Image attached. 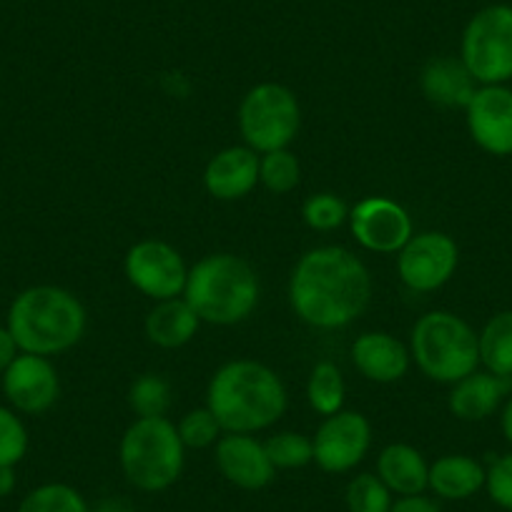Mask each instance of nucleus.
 <instances>
[{"instance_id": "7c9ffc66", "label": "nucleus", "mask_w": 512, "mask_h": 512, "mask_svg": "<svg viewBox=\"0 0 512 512\" xmlns=\"http://www.w3.org/2000/svg\"><path fill=\"white\" fill-rule=\"evenodd\" d=\"M302 216L309 229L332 231L337 226H342L344 221H349V209L337 194L322 191V194H314L304 201Z\"/></svg>"}, {"instance_id": "f257e3e1", "label": "nucleus", "mask_w": 512, "mask_h": 512, "mask_svg": "<svg viewBox=\"0 0 512 512\" xmlns=\"http://www.w3.org/2000/svg\"><path fill=\"white\" fill-rule=\"evenodd\" d=\"M372 299V277L344 246L307 251L289 279V304L314 329H342L362 317Z\"/></svg>"}, {"instance_id": "c9c22d12", "label": "nucleus", "mask_w": 512, "mask_h": 512, "mask_svg": "<svg viewBox=\"0 0 512 512\" xmlns=\"http://www.w3.org/2000/svg\"><path fill=\"white\" fill-rule=\"evenodd\" d=\"M91 512H136V507L131 505V500L126 497H101L96 505H91Z\"/></svg>"}, {"instance_id": "e433bc0d", "label": "nucleus", "mask_w": 512, "mask_h": 512, "mask_svg": "<svg viewBox=\"0 0 512 512\" xmlns=\"http://www.w3.org/2000/svg\"><path fill=\"white\" fill-rule=\"evenodd\" d=\"M16 467H8V465H0V497H8L13 495L16 490Z\"/></svg>"}, {"instance_id": "5701e85b", "label": "nucleus", "mask_w": 512, "mask_h": 512, "mask_svg": "<svg viewBox=\"0 0 512 512\" xmlns=\"http://www.w3.org/2000/svg\"><path fill=\"white\" fill-rule=\"evenodd\" d=\"M480 364L497 377L512 379V309L497 312L477 334Z\"/></svg>"}, {"instance_id": "c85d7f7f", "label": "nucleus", "mask_w": 512, "mask_h": 512, "mask_svg": "<svg viewBox=\"0 0 512 512\" xmlns=\"http://www.w3.org/2000/svg\"><path fill=\"white\" fill-rule=\"evenodd\" d=\"M267 455L277 470H299L314 462V445L312 437L302 432H277L264 442Z\"/></svg>"}, {"instance_id": "aec40b11", "label": "nucleus", "mask_w": 512, "mask_h": 512, "mask_svg": "<svg viewBox=\"0 0 512 512\" xmlns=\"http://www.w3.org/2000/svg\"><path fill=\"white\" fill-rule=\"evenodd\" d=\"M427 475H430V465L425 455L407 442H392L379 452L377 477L390 487L392 495H425Z\"/></svg>"}, {"instance_id": "473e14b6", "label": "nucleus", "mask_w": 512, "mask_h": 512, "mask_svg": "<svg viewBox=\"0 0 512 512\" xmlns=\"http://www.w3.org/2000/svg\"><path fill=\"white\" fill-rule=\"evenodd\" d=\"M485 490L497 507L512 512V452L497 457L487 467Z\"/></svg>"}, {"instance_id": "7ed1b4c3", "label": "nucleus", "mask_w": 512, "mask_h": 512, "mask_svg": "<svg viewBox=\"0 0 512 512\" xmlns=\"http://www.w3.org/2000/svg\"><path fill=\"white\" fill-rule=\"evenodd\" d=\"M86 324V309L76 294L53 284H38L13 299L6 327L21 352L53 357L76 347L86 334Z\"/></svg>"}, {"instance_id": "2eb2a0df", "label": "nucleus", "mask_w": 512, "mask_h": 512, "mask_svg": "<svg viewBox=\"0 0 512 512\" xmlns=\"http://www.w3.org/2000/svg\"><path fill=\"white\" fill-rule=\"evenodd\" d=\"M214 460L221 477L239 490H264L272 485L277 467L272 465L264 442L254 435H236L224 432L214 445Z\"/></svg>"}, {"instance_id": "4c0bfd02", "label": "nucleus", "mask_w": 512, "mask_h": 512, "mask_svg": "<svg viewBox=\"0 0 512 512\" xmlns=\"http://www.w3.org/2000/svg\"><path fill=\"white\" fill-rule=\"evenodd\" d=\"M500 425H502V435H505V440L512 445V397H510V400H507L505 410H502Z\"/></svg>"}, {"instance_id": "f8f14e48", "label": "nucleus", "mask_w": 512, "mask_h": 512, "mask_svg": "<svg viewBox=\"0 0 512 512\" xmlns=\"http://www.w3.org/2000/svg\"><path fill=\"white\" fill-rule=\"evenodd\" d=\"M349 229L359 246L377 254H397L415 234L412 216L387 196H367L349 209Z\"/></svg>"}, {"instance_id": "a211bd4d", "label": "nucleus", "mask_w": 512, "mask_h": 512, "mask_svg": "<svg viewBox=\"0 0 512 512\" xmlns=\"http://www.w3.org/2000/svg\"><path fill=\"white\" fill-rule=\"evenodd\" d=\"M512 390V379L497 377L492 372H472L452 384L450 392V412L462 422H482L495 415L497 407Z\"/></svg>"}, {"instance_id": "f03ea898", "label": "nucleus", "mask_w": 512, "mask_h": 512, "mask_svg": "<svg viewBox=\"0 0 512 512\" xmlns=\"http://www.w3.org/2000/svg\"><path fill=\"white\" fill-rule=\"evenodd\" d=\"M206 407L221 430L254 435L272 427L287 410V387L272 367L254 359H234L214 372Z\"/></svg>"}, {"instance_id": "1a4fd4ad", "label": "nucleus", "mask_w": 512, "mask_h": 512, "mask_svg": "<svg viewBox=\"0 0 512 512\" xmlns=\"http://www.w3.org/2000/svg\"><path fill=\"white\" fill-rule=\"evenodd\" d=\"M123 272L131 287L154 302L184 297L189 269L184 256L161 239H144L128 249Z\"/></svg>"}, {"instance_id": "f3484780", "label": "nucleus", "mask_w": 512, "mask_h": 512, "mask_svg": "<svg viewBox=\"0 0 512 512\" xmlns=\"http://www.w3.org/2000/svg\"><path fill=\"white\" fill-rule=\"evenodd\" d=\"M352 362L364 379L377 384L400 382L407 374L412 354L387 332H364L352 344Z\"/></svg>"}, {"instance_id": "4468645a", "label": "nucleus", "mask_w": 512, "mask_h": 512, "mask_svg": "<svg viewBox=\"0 0 512 512\" xmlns=\"http://www.w3.org/2000/svg\"><path fill=\"white\" fill-rule=\"evenodd\" d=\"M465 113L472 141L485 154L512 156V88L480 86Z\"/></svg>"}, {"instance_id": "a878e982", "label": "nucleus", "mask_w": 512, "mask_h": 512, "mask_svg": "<svg viewBox=\"0 0 512 512\" xmlns=\"http://www.w3.org/2000/svg\"><path fill=\"white\" fill-rule=\"evenodd\" d=\"M128 407L136 417H166L171 407V387L161 374H141L128 387Z\"/></svg>"}, {"instance_id": "9d476101", "label": "nucleus", "mask_w": 512, "mask_h": 512, "mask_svg": "<svg viewBox=\"0 0 512 512\" xmlns=\"http://www.w3.org/2000/svg\"><path fill=\"white\" fill-rule=\"evenodd\" d=\"M460 249L442 231H422L397 251V272L412 292H437L457 272Z\"/></svg>"}, {"instance_id": "dca6fc26", "label": "nucleus", "mask_w": 512, "mask_h": 512, "mask_svg": "<svg viewBox=\"0 0 512 512\" xmlns=\"http://www.w3.org/2000/svg\"><path fill=\"white\" fill-rule=\"evenodd\" d=\"M259 184V156L249 146H229L211 156L204 169V186L214 199L239 201Z\"/></svg>"}, {"instance_id": "bb28decb", "label": "nucleus", "mask_w": 512, "mask_h": 512, "mask_svg": "<svg viewBox=\"0 0 512 512\" xmlns=\"http://www.w3.org/2000/svg\"><path fill=\"white\" fill-rule=\"evenodd\" d=\"M299 179H302V166L289 149L259 156V184H264V189H269L272 194H289L297 189Z\"/></svg>"}, {"instance_id": "412c9836", "label": "nucleus", "mask_w": 512, "mask_h": 512, "mask_svg": "<svg viewBox=\"0 0 512 512\" xmlns=\"http://www.w3.org/2000/svg\"><path fill=\"white\" fill-rule=\"evenodd\" d=\"M487 470L482 462L470 455H442L430 465L427 490L435 492L440 500L460 502L470 500L477 492L485 490Z\"/></svg>"}, {"instance_id": "0eeeda50", "label": "nucleus", "mask_w": 512, "mask_h": 512, "mask_svg": "<svg viewBox=\"0 0 512 512\" xmlns=\"http://www.w3.org/2000/svg\"><path fill=\"white\" fill-rule=\"evenodd\" d=\"M302 126V108L292 88L282 83H259L239 103V131L256 154L289 149Z\"/></svg>"}, {"instance_id": "b1692460", "label": "nucleus", "mask_w": 512, "mask_h": 512, "mask_svg": "<svg viewBox=\"0 0 512 512\" xmlns=\"http://www.w3.org/2000/svg\"><path fill=\"white\" fill-rule=\"evenodd\" d=\"M344 379L342 372L334 362L314 364L307 382V400L317 415L329 417L337 415L344 407Z\"/></svg>"}, {"instance_id": "ddd939ff", "label": "nucleus", "mask_w": 512, "mask_h": 512, "mask_svg": "<svg viewBox=\"0 0 512 512\" xmlns=\"http://www.w3.org/2000/svg\"><path fill=\"white\" fill-rule=\"evenodd\" d=\"M3 395L23 415H43L61 395L58 372L48 357L21 352L3 374Z\"/></svg>"}, {"instance_id": "c756f323", "label": "nucleus", "mask_w": 512, "mask_h": 512, "mask_svg": "<svg viewBox=\"0 0 512 512\" xmlns=\"http://www.w3.org/2000/svg\"><path fill=\"white\" fill-rule=\"evenodd\" d=\"M179 430L181 442L189 450H206V447H214L219 442V437L224 435L219 420L214 417V412L209 407H199V410H191L181 417V422L176 425Z\"/></svg>"}, {"instance_id": "4be33fe9", "label": "nucleus", "mask_w": 512, "mask_h": 512, "mask_svg": "<svg viewBox=\"0 0 512 512\" xmlns=\"http://www.w3.org/2000/svg\"><path fill=\"white\" fill-rule=\"evenodd\" d=\"M201 319L184 297L156 302L146 317V337L161 349H179L196 337Z\"/></svg>"}, {"instance_id": "6ab92c4d", "label": "nucleus", "mask_w": 512, "mask_h": 512, "mask_svg": "<svg viewBox=\"0 0 512 512\" xmlns=\"http://www.w3.org/2000/svg\"><path fill=\"white\" fill-rule=\"evenodd\" d=\"M480 83L465 63L452 56H437L422 66L420 88L430 103L440 108H467Z\"/></svg>"}, {"instance_id": "cd10ccee", "label": "nucleus", "mask_w": 512, "mask_h": 512, "mask_svg": "<svg viewBox=\"0 0 512 512\" xmlns=\"http://www.w3.org/2000/svg\"><path fill=\"white\" fill-rule=\"evenodd\" d=\"M344 502L349 512H390L395 505V495L372 472L352 477L344 490Z\"/></svg>"}, {"instance_id": "72a5a7b5", "label": "nucleus", "mask_w": 512, "mask_h": 512, "mask_svg": "<svg viewBox=\"0 0 512 512\" xmlns=\"http://www.w3.org/2000/svg\"><path fill=\"white\" fill-rule=\"evenodd\" d=\"M390 512H440L435 500L425 495H412V497H397L395 505Z\"/></svg>"}, {"instance_id": "9b49d317", "label": "nucleus", "mask_w": 512, "mask_h": 512, "mask_svg": "<svg viewBox=\"0 0 512 512\" xmlns=\"http://www.w3.org/2000/svg\"><path fill=\"white\" fill-rule=\"evenodd\" d=\"M314 462L329 475H344L354 470L367 457L372 445V425L362 412L339 410L337 415L324 417L312 437Z\"/></svg>"}, {"instance_id": "f704fd0d", "label": "nucleus", "mask_w": 512, "mask_h": 512, "mask_svg": "<svg viewBox=\"0 0 512 512\" xmlns=\"http://www.w3.org/2000/svg\"><path fill=\"white\" fill-rule=\"evenodd\" d=\"M18 354H21V349H18L13 334L8 332V327H0V377L6 374V369L11 367Z\"/></svg>"}, {"instance_id": "423d86ee", "label": "nucleus", "mask_w": 512, "mask_h": 512, "mask_svg": "<svg viewBox=\"0 0 512 512\" xmlns=\"http://www.w3.org/2000/svg\"><path fill=\"white\" fill-rule=\"evenodd\" d=\"M410 354L432 382L455 384L480 364L477 334L452 312H427L417 319L410 337Z\"/></svg>"}, {"instance_id": "393cba45", "label": "nucleus", "mask_w": 512, "mask_h": 512, "mask_svg": "<svg viewBox=\"0 0 512 512\" xmlns=\"http://www.w3.org/2000/svg\"><path fill=\"white\" fill-rule=\"evenodd\" d=\"M16 512H91V505L76 487L66 482H46L28 492Z\"/></svg>"}, {"instance_id": "39448f33", "label": "nucleus", "mask_w": 512, "mask_h": 512, "mask_svg": "<svg viewBox=\"0 0 512 512\" xmlns=\"http://www.w3.org/2000/svg\"><path fill=\"white\" fill-rule=\"evenodd\" d=\"M118 462L128 485L141 492H164L176 485L186 465L179 430L166 417H136L123 432Z\"/></svg>"}, {"instance_id": "20e7f679", "label": "nucleus", "mask_w": 512, "mask_h": 512, "mask_svg": "<svg viewBox=\"0 0 512 512\" xmlns=\"http://www.w3.org/2000/svg\"><path fill=\"white\" fill-rule=\"evenodd\" d=\"M184 299L201 322L231 327L249 319L259 304V277L241 256L209 254L189 269Z\"/></svg>"}, {"instance_id": "2f4dec72", "label": "nucleus", "mask_w": 512, "mask_h": 512, "mask_svg": "<svg viewBox=\"0 0 512 512\" xmlns=\"http://www.w3.org/2000/svg\"><path fill=\"white\" fill-rule=\"evenodd\" d=\"M28 452V430L21 417L0 405V465L16 467Z\"/></svg>"}, {"instance_id": "6e6552de", "label": "nucleus", "mask_w": 512, "mask_h": 512, "mask_svg": "<svg viewBox=\"0 0 512 512\" xmlns=\"http://www.w3.org/2000/svg\"><path fill=\"white\" fill-rule=\"evenodd\" d=\"M460 61L480 86H505L512 81V6H485L467 21Z\"/></svg>"}]
</instances>
